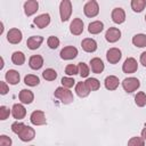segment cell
<instances>
[{
	"label": "cell",
	"mask_w": 146,
	"mask_h": 146,
	"mask_svg": "<svg viewBox=\"0 0 146 146\" xmlns=\"http://www.w3.org/2000/svg\"><path fill=\"white\" fill-rule=\"evenodd\" d=\"M24 83L30 87H35L40 83V79H39V76H36L34 74H27L24 76Z\"/></svg>",
	"instance_id": "obj_28"
},
{
	"label": "cell",
	"mask_w": 146,
	"mask_h": 146,
	"mask_svg": "<svg viewBox=\"0 0 146 146\" xmlns=\"http://www.w3.org/2000/svg\"><path fill=\"white\" fill-rule=\"evenodd\" d=\"M111 17H112V21H113L114 23H116V24H122V23L125 21V13H124V10H123L122 8L117 7V8H114V9L112 10Z\"/></svg>",
	"instance_id": "obj_14"
},
{
	"label": "cell",
	"mask_w": 146,
	"mask_h": 146,
	"mask_svg": "<svg viewBox=\"0 0 146 146\" xmlns=\"http://www.w3.org/2000/svg\"><path fill=\"white\" fill-rule=\"evenodd\" d=\"M122 57V52L119 48H111L106 52V59L110 64H116Z\"/></svg>",
	"instance_id": "obj_9"
},
{
	"label": "cell",
	"mask_w": 146,
	"mask_h": 146,
	"mask_svg": "<svg viewBox=\"0 0 146 146\" xmlns=\"http://www.w3.org/2000/svg\"><path fill=\"white\" fill-rule=\"evenodd\" d=\"M39 9V2L36 0H27L24 3V13L26 16H32Z\"/></svg>",
	"instance_id": "obj_12"
},
{
	"label": "cell",
	"mask_w": 146,
	"mask_h": 146,
	"mask_svg": "<svg viewBox=\"0 0 146 146\" xmlns=\"http://www.w3.org/2000/svg\"><path fill=\"white\" fill-rule=\"evenodd\" d=\"M137 70H138L137 60L132 57H128L122 65V71L127 74H131V73H135Z\"/></svg>",
	"instance_id": "obj_7"
},
{
	"label": "cell",
	"mask_w": 146,
	"mask_h": 146,
	"mask_svg": "<svg viewBox=\"0 0 146 146\" xmlns=\"http://www.w3.org/2000/svg\"><path fill=\"white\" fill-rule=\"evenodd\" d=\"M104 83H105V88L107 90H115L119 87L120 81H119V78H116L115 75H108V76H106Z\"/></svg>",
	"instance_id": "obj_23"
},
{
	"label": "cell",
	"mask_w": 146,
	"mask_h": 146,
	"mask_svg": "<svg viewBox=\"0 0 146 146\" xmlns=\"http://www.w3.org/2000/svg\"><path fill=\"white\" fill-rule=\"evenodd\" d=\"M2 32H3V23L1 22L0 23V34H2Z\"/></svg>",
	"instance_id": "obj_43"
},
{
	"label": "cell",
	"mask_w": 146,
	"mask_h": 146,
	"mask_svg": "<svg viewBox=\"0 0 146 146\" xmlns=\"http://www.w3.org/2000/svg\"><path fill=\"white\" fill-rule=\"evenodd\" d=\"M22 38H23V34H22V31L14 27V29H10L8 32H7V40L11 43V44H17L22 41Z\"/></svg>",
	"instance_id": "obj_6"
},
{
	"label": "cell",
	"mask_w": 146,
	"mask_h": 146,
	"mask_svg": "<svg viewBox=\"0 0 146 146\" xmlns=\"http://www.w3.org/2000/svg\"><path fill=\"white\" fill-rule=\"evenodd\" d=\"M75 92L79 97L84 98L90 94V90L88 89V87L86 86L84 82H78L76 86H75Z\"/></svg>",
	"instance_id": "obj_25"
},
{
	"label": "cell",
	"mask_w": 146,
	"mask_h": 146,
	"mask_svg": "<svg viewBox=\"0 0 146 146\" xmlns=\"http://www.w3.org/2000/svg\"><path fill=\"white\" fill-rule=\"evenodd\" d=\"M83 13L87 17H95L98 15L99 13V6H98V2L95 1V0H90L88 1L84 7H83Z\"/></svg>",
	"instance_id": "obj_4"
},
{
	"label": "cell",
	"mask_w": 146,
	"mask_h": 146,
	"mask_svg": "<svg viewBox=\"0 0 146 146\" xmlns=\"http://www.w3.org/2000/svg\"><path fill=\"white\" fill-rule=\"evenodd\" d=\"M146 7V1L145 0H132L131 1V8L136 13H140L145 9Z\"/></svg>",
	"instance_id": "obj_30"
},
{
	"label": "cell",
	"mask_w": 146,
	"mask_h": 146,
	"mask_svg": "<svg viewBox=\"0 0 146 146\" xmlns=\"http://www.w3.org/2000/svg\"><path fill=\"white\" fill-rule=\"evenodd\" d=\"M47 44H48V47L50 49H56L59 46V39L57 36H55V35H50L48 38V40H47Z\"/></svg>",
	"instance_id": "obj_34"
},
{
	"label": "cell",
	"mask_w": 146,
	"mask_h": 146,
	"mask_svg": "<svg viewBox=\"0 0 146 146\" xmlns=\"http://www.w3.org/2000/svg\"><path fill=\"white\" fill-rule=\"evenodd\" d=\"M70 32L73 35H80L83 32V22L80 18H74L70 25Z\"/></svg>",
	"instance_id": "obj_13"
},
{
	"label": "cell",
	"mask_w": 146,
	"mask_h": 146,
	"mask_svg": "<svg viewBox=\"0 0 146 146\" xmlns=\"http://www.w3.org/2000/svg\"><path fill=\"white\" fill-rule=\"evenodd\" d=\"M74 83H75V81H74V79H73V78L65 76V78H63V79H62V84H63V87H64V88L70 89V88H72V87L74 86Z\"/></svg>",
	"instance_id": "obj_37"
},
{
	"label": "cell",
	"mask_w": 146,
	"mask_h": 146,
	"mask_svg": "<svg viewBox=\"0 0 146 146\" xmlns=\"http://www.w3.org/2000/svg\"><path fill=\"white\" fill-rule=\"evenodd\" d=\"M140 63L143 64V66L146 67V51L141 52V55H140Z\"/></svg>",
	"instance_id": "obj_41"
},
{
	"label": "cell",
	"mask_w": 146,
	"mask_h": 146,
	"mask_svg": "<svg viewBox=\"0 0 146 146\" xmlns=\"http://www.w3.org/2000/svg\"><path fill=\"white\" fill-rule=\"evenodd\" d=\"M11 130L14 133L18 136V138L22 141H31L35 137V130L30 125L24 124L23 122H14L11 124Z\"/></svg>",
	"instance_id": "obj_1"
},
{
	"label": "cell",
	"mask_w": 146,
	"mask_h": 146,
	"mask_svg": "<svg viewBox=\"0 0 146 146\" xmlns=\"http://www.w3.org/2000/svg\"><path fill=\"white\" fill-rule=\"evenodd\" d=\"M30 121L34 125H43V124H46L47 120H46L44 112L43 111H34V112H32V114L30 116Z\"/></svg>",
	"instance_id": "obj_8"
},
{
	"label": "cell",
	"mask_w": 146,
	"mask_h": 146,
	"mask_svg": "<svg viewBox=\"0 0 146 146\" xmlns=\"http://www.w3.org/2000/svg\"><path fill=\"white\" fill-rule=\"evenodd\" d=\"M65 73L67 75H75L79 73V67L74 64H68L66 67H65Z\"/></svg>",
	"instance_id": "obj_36"
},
{
	"label": "cell",
	"mask_w": 146,
	"mask_h": 146,
	"mask_svg": "<svg viewBox=\"0 0 146 146\" xmlns=\"http://www.w3.org/2000/svg\"><path fill=\"white\" fill-rule=\"evenodd\" d=\"M9 114H10V110H9L8 107H6V106H0V120L5 121L6 119H8Z\"/></svg>",
	"instance_id": "obj_38"
},
{
	"label": "cell",
	"mask_w": 146,
	"mask_h": 146,
	"mask_svg": "<svg viewBox=\"0 0 146 146\" xmlns=\"http://www.w3.org/2000/svg\"><path fill=\"white\" fill-rule=\"evenodd\" d=\"M0 59H1V65H0V70H1V68H2V67H3V65H5V64H3V58H2V57H1V58H0Z\"/></svg>",
	"instance_id": "obj_44"
},
{
	"label": "cell",
	"mask_w": 146,
	"mask_h": 146,
	"mask_svg": "<svg viewBox=\"0 0 146 146\" xmlns=\"http://www.w3.org/2000/svg\"><path fill=\"white\" fill-rule=\"evenodd\" d=\"M60 58L62 59H65V60H70V59H73L78 56V49L73 46H67V47H64L62 50H60Z\"/></svg>",
	"instance_id": "obj_10"
},
{
	"label": "cell",
	"mask_w": 146,
	"mask_h": 146,
	"mask_svg": "<svg viewBox=\"0 0 146 146\" xmlns=\"http://www.w3.org/2000/svg\"><path fill=\"white\" fill-rule=\"evenodd\" d=\"M33 23L39 29H43V27H46V26L49 25V23H50V15L49 14H41V15L36 16L33 19Z\"/></svg>",
	"instance_id": "obj_16"
},
{
	"label": "cell",
	"mask_w": 146,
	"mask_h": 146,
	"mask_svg": "<svg viewBox=\"0 0 146 146\" xmlns=\"http://www.w3.org/2000/svg\"><path fill=\"white\" fill-rule=\"evenodd\" d=\"M54 96H55L57 99H59L63 104H71V103L74 100L72 91H71L70 89H67V88H64V87H58V88L55 90Z\"/></svg>",
	"instance_id": "obj_2"
},
{
	"label": "cell",
	"mask_w": 146,
	"mask_h": 146,
	"mask_svg": "<svg viewBox=\"0 0 146 146\" xmlns=\"http://www.w3.org/2000/svg\"><path fill=\"white\" fill-rule=\"evenodd\" d=\"M140 86V82L137 78H125L123 81H122V87L124 89V91L127 92H133L136 91Z\"/></svg>",
	"instance_id": "obj_5"
},
{
	"label": "cell",
	"mask_w": 146,
	"mask_h": 146,
	"mask_svg": "<svg viewBox=\"0 0 146 146\" xmlns=\"http://www.w3.org/2000/svg\"><path fill=\"white\" fill-rule=\"evenodd\" d=\"M32 146H34V145H32Z\"/></svg>",
	"instance_id": "obj_46"
},
{
	"label": "cell",
	"mask_w": 146,
	"mask_h": 146,
	"mask_svg": "<svg viewBox=\"0 0 146 146\" xmlns=\"http://www.w3.org/2000/svg\"><path fill=\"white\" fill-rule=\"evenodd\" d=\"M11 114H13L14 119L22 120L26 115V110L22 104H14V106L11 108Z\"/></svg>",
	"instance_id": "obj_19"
},
{
	"label": "cell",
	"mask_w": 146,
	"mask_h": 146,
	"mask_svg": "<svg viewBox=\"0 0 146 146\" xmlns=\"http://www.w3.org/2000/svg\"><path fill=\"white\" fill-rule=\"evenodd\" d=\"M86 86L88 87V89L90 91H96L100 88V82L96 79V78H88L86 81H84Z\"/></svg>",
	"instance_id": "obj_27"
},
{
	"label": "cell",
	"mask_w": 146,
	"mask_h": 146,
	"mask_svg": "<svg viewBox=\"0 0 146 146\" xmlns=\"http://www.w3.org/2000/svg\"><path fill=\"white\" fill-rule=\"evenodd\" d=\"M141 137L144 138V140H146V127L141 130Z\"/></svg>",
	"instance_id": "obj_42"
},
{
	"label": "cell",
	"mask_w": 146,
	"mask_h": 146,
	"mask_svg": "<svg viewBox=\"0 0 146 146\" xmlns=\"http://www.w3.org/2000/svg\"><path fill=\"white\" fill-rule=\"evenodd\" d=\"M43 65V58L40 55H33L29 59V66L32 70H40Z\"/></svg>",
	"instance_id": "obj_21"
},
{
	"label": "cell",
	"mask_w": 146,
	"mask_h": 146,
	"mask_svg": "<svg viewBox=\"0 0 146 146\" xmlns=\"http://www.w3.org/2000/svg\"><path fill=\"white\" fill-rule=\"evenodd\" d=\"M145 22H146V15H145Z\"/></svg>",
	"instance_id": "obj_45"
},
{
	"label": "cell",
	"mask_w": 146,
	"mask_h": 146,
	"mask_svg": "<svg viewBox=\"0 0 146 146\" xmlns=\"http://www.w3.org/2000/svg\"><path fill=\"white\" fill-rule=\"evenodd\" d=\"M59 14H60V21L67 22L72 14V2L70 0H63L59 5Z\"/></svg>",
	"instance_id": "obj_3"
},
{
	"label": "cell",
	"mask_w": 146,
	"mask_h": 146,
	"mask_svg": "<svg viewBox=\"0 0 146 146\" xmlns=\"http://www.w3.org/2000/svg\"><path fill=\"white\" fill-rule=\"evenodd\" d=\"M132 43H133V46H136V47H138V48H144V47H146V34L139 33V34L133 35V38H132Z\"/></svg>",
	"instance_id": "obj_26"
},
{
	"label": "cell",
	"mask_w": 146,
	"mask_h": 146,
	"mask_svg": "<svg viewBox=\"0 0 146 146\" xmlns=\"http://www.w3.org/2000/svg\"><path fill=\"white\" fill-rule=\"evenodd\" d=\"M42 76L47 81H54L57 78V72L55 70H52V68H46L42 72Z\"/></svg>",
	"instance_id": "obj_31"
},
{
	"label": "cell",
	"mask_w": 146,
	"mask_h": 146,
	"mask_svg": "<svg viewBox=\"0 0 146 146\" xmlns=\"http://www.w3.org/2000/svg\"><path fill=\"white\" fill-rule=\"evenodd\" d=\"M42 42H43V38L42 36H40V35H33V36H30L27 39L26 46H27L29 49L35 50V49H38L41 46Z\"/></svg>",
	"instance_id": "obj_20"
},
{
	"label": "cell",
	"mask_w": 146,
	"mask_h": 146,
	"mask_svg": "<svg viewBox=\"0 0 146 146\" xmlns=\"http://www.w3.org/2000/svg\"><path fill=\"white\" fill-rule=\"evenodd\" d=\"M18 98L22 104H31L34 100V94L29 89H22L19 91Z\"/></svg>",
	"instance_id": "obj_15"
},
{
	"label": "cell",
	"mask_w": 146,
	"mask_h": 146,
	"mask_svg": "<svg viewBox=\"0 0 146 146\" xmlns=\"http://www.w3.org/2000/svg\"><path fill=\"white\" fill-rule=\"evenodd\" d=\"M78 67H79V74L82 78H87L89 75V67H88V65L86 63L80 62L79 65H78Z\"/></svg>",
	"instance_id": "obj_35"
},
{
	"label": "cell",
	"mask_w": 146,
	"mask_h": 146,
	"mask_svg": "<svg viewBox=\"0 0 146 146\" xmlns=\"http://www.w3.org/2000/svg\"><path fill=\"white\" fill-rule=\"evenodd\" d=\"M128 146H145V140L143 137H132L129 139Z\"/></svg>",
	"instance_id": "obj_33"
},
{
	"label": "cell",
	"mask_w": 146,
	"mask_h": 146,
	"mask_svg": "<svg viewBox=\"0 0 146 146\" xmlns=\"http://www.w3.org/2000/svg\"><path fill=\"white\" fill-rule=\"evenodd\" d=\"M120 38H121V31L117 27H110L105 33V39L111 43L116 42L117 40H120Z\"/></svg>",
	"instance_id": "obj_11"
},
{
	"label": "cell",
	"mask_w": 146,
	"mask_h": 146,
	"mask_svg": "<svg viewBox=\"0 0 146 146\" xmlns=\"http://www.w3.org/2000/svg\"><path fill=\"white\" fill-rule=\"evenodd\" d=\"M90 67H91V71L96 74H100L103 71H104V63L100 58L98 57H95L90 60Z\"/></svg>",
	"instance_id": "obj_22"
},
{
	"label": "cell",
	"mask_w": 146,
	"mask_h": 146,
	"mask_svg": "<svg viewBox=\"0 0 146 146\" xmlns=\"http://www.w3.org/2000/svg\"><path fill=\"white\" fill-rule=\"evenodd\" d=\"M11 62L15 65H23L25 63V55L22 51H15L11 55Z\"/></svg>",
	"instance_id": "obj_29"
},
{
	"label": "cell",
	"mask_w": 146,
	"mask_h": 146,
	"mask_svg": "<svg viewBox=\"0 0 146 146\" xmlns=\"http://www.w3.org/2000/svg\"><path fill=\"white\" fill-rule=\"evenodd\" d=\"M11 138L6 136V135H1L0 136V146H11Z\"/></svg>",
	"instance_id": "obj_39"
},
{
	"label": "cell",
	"mask_w": 146,
	"mask_h": 146,
	"mask_svg": "<svg viewBox=\"0 0 146 146\" xmlns=\"http://www.w3.org/2000/svg\"><path fill=\"white\" fill-rule=\"evenodd\" d=\"M5 78H6V81L9 84H13V86L17 84L21 80V75L16 70H8L5 74Z\"/></svg>",
	"instance_id": "obj_18"
},
{
	"label": "cell",
	"mask_w": 146,
	"mask_h": 146,
	"mask_svg": "<svg viewBox=\"0 0 146 146\" xmlns=\"http://www.w3.org/2000/svg\"><path fill=\"white\" fill-rule=\"evenodd\" d=\"M104 29V24L103 22L100 21H95V22H91L88 26V32L91 33V34H98L103 31Z\"/></svg>",
	"instance_id": "obj_24"
},
{
	"label": "cell",
	"mask_w": 146,
	"mask_h": 146,
	"mask_svg": "<svg viewBox=\"0 0 146 146\" xmlns=\"http://www.w3.org/2000/svg\"><path fill=\"white\" fill-rule=\"evenodd\" d=\"M81 47L87 52H94L97 50V42L91 38H86L81 42Z\"/></svg>",
	"instance_id": "obj_17"
},
{
	"label": "cell",
	"mask_w": 146,
	"mask_h": 146,
	"mask_svg": "<svg viewBox=\"0 0 146 146\" xmlns=\"http://www.w3.org/2000/svg\"><path fill=\"white\" fill-rule=\"evenodd\" d=\"M135 103L137 106L139 107H144L146 105V94L144 91H139L137 92V95L135 96Z\"/></svg>",
	"instance_id": "obj_32"
},
{
	"label": "cell",
	"mask_w": 146,
	"mask_h": 146,
	"mask_svg": "<svg viewBox=\"0 0 146 146\" xmlns=\"http://www.w3.org/2000/svg\"><path fill=\"white\" fill-rule=\"evenodd\" d=\"M9 91V87L5 81H0V94L1 95H6Z\"/></svg>",
	"instance_id": "obj_40"
}]
</instances>
